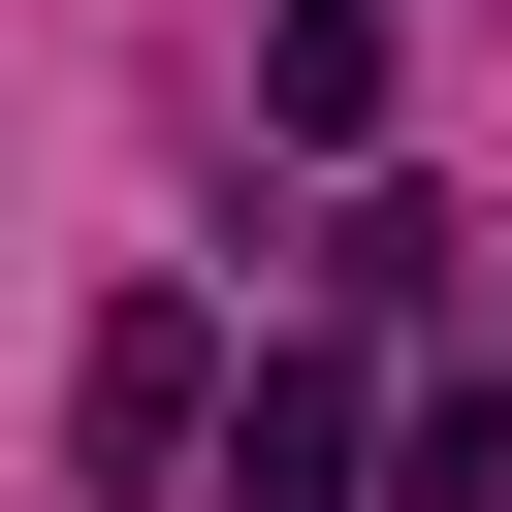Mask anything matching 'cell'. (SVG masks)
Masks as SVG:
<instances>
[{"label":"cell","instance_id":"1","mask_svg":"<svg viewBox=\"0 0 512 512\" xmlns=\"http://www.w3.org/2000/svg\"><path fill=\"white\" fill-rule=\"evenodd\" d=\"M224 448V320L192 288H96V352H64V480H192Z\"/></svg>","mask_w":512,"mask_h":512},{"label":"cell","instance_id":"2","mask_svg":"<svg viewBox=\"0 0 512 512\" xmlns=\"http://www.w3.org/2000/svg\"><path fill=\"white\" fill-rule=\"evenodd\" d=\"M352 480H384L352 352H256V384H224V512H352Z\"/></svg>","mask_w":512,"mask_h":512},{"label":"cell","instance_id":"3","mask_svg":"<svg viewBox=\"0 0 512 512\" xmlns=\"http://www.w3.org/2000/svg\"><path fill=\"white\" fill-rule=\"evenodd\" d=\"M256 128L352 160V128H384V0H288V32H256Z\"/></svg>","mask_w":512,"mask_h":512},{"label":"cell","instance_id":"4","mask_svg":"<svg viewBox=\"0 0 512 512\" xmlns=\"http://www.w3.org/2000/svg\"><path fill=\"white\" fill-rule=\"evenodd\" d=\"M384 512H512V384H416L384 416Z\"/></svg>","mask_w":512,"mask_h":512}]
</instances>
